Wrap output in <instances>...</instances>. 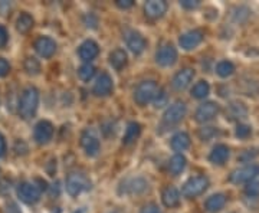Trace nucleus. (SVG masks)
<instances>
[{
    "label": "nucleus",
    "instance_id": "obj_1",
    "mask_svg": "<svg viewBox=\"0 0 259 213\" xmlns=\"http://www.w3.org/2000/svg\"><path fill=\"white\" fill-rule=\"evenodd\" d=\"M39 104V93L35 87H28L23 90L19 100V114L22 118L29 120L35 115Z\"/></svg>",
    "mask_w": 259,
    "mask_h": 213
},
{
    "label": "nucleus",
    "instance_id": "obj_2",
    "mask_svg": "<svg viewBox=\"0 0 259 213\" xmlns=\"http://www.w3.org/2000/svg\"><path fill=\"white\" fill-rule=\"evenodd\" d=\"M158 91H160V88L154 81H143L134 90V101L141 107L147 105L148 102H153L156 100Z\"/></svg>",
    "mask_w": 259,
    "mask_h": 213
},
{
    "label": "nucleus",
    "instance_id": "obj_3",
    "mask_svg": "<svg viewBox=\"0 0 259 213\" xmlns=\"http://www.w3.org/2000/svg\"><path fill=\"white\" fill-rule=\"evenodd\" d=\"M90 189H91V180L81 172L69 173L66 177V192L71 196L75 197Z\"/></svg>",
    "mask_w": 259,
    "mask_h": 213
},
{
    "label": "nucleus",
    "instance_id": "obj_4",
    "mask_svg": "<svg viewBox=\"0 0 259 213\" xmlns=\"http://www.w3.org/2000/svg\"><path fill=\"white\" fill-rule=\"evenodd\" d=\"M209 187V179L206 176H194L190 177L182 189V193L187 199H193L197 197L202 193H204Z\"/></svg>",
    "mask_w": 259,
    "mask_h": 213
},
{
    "label": "nucleus",
    "instance_id": "obj_5",
    "mask_svg": "<svg viewBox=\"0 0 259 213\" xmlns=\"http://www.w3.org/2000/svg\"><path fill=\"white\" fill-rule=\"evenodd\" d=\"M259 176V166L258 164H249V166H243L241 168H236L233 170L229 176L233 185H242V183H249L253 182V179Z\"/></svg>",
    "mask_w": 259,
    "mask_h": 213
},
{
    "label": "nucleus",
    "instance_id": "obj_6",
    "mask_svg": "<svg viewBox=\"0 0 259 213\" xmlns=\"http://www.w3.org/2000/svg\"><path fill=\"white\" fill-rule=\"evenodd\" d=\"M186 112H187V107L183 101H176L173 102L164 112L163 115V122L166 125H176L180 121L183 120L186 117Z\"/></svg>",
    "mask_w": 259,
    "mask_h": 213
},
{
    "label": "nucleus",
    "instance_id": "obj_7",
    "mask_svg": "<svg viewBox=\"0 0 259 213\" xmlns=\"http://www.w3.org/2000/svg\"><path fill=\"white\" fill-rule=\"evenodd\" d=\"M40 193L42 189L36 186L35 183L30 182H25L18 187V196L19 199L26 204H35L40 199Z\"/></svg>",
    "mask_w": 259,
    "mask_h": 213
},
{
    "label": "nucleus",
    "instance_id": "obj_8",
    "mask_svg": "<svg viewBox=\"0 0 259 213\" xmlns=\"http://www.w3.org/2000/svg\"><path fill=\"white\" fill-rule=\"evenodd\" d=\"M156 62L160 66H173L177 62V49L171 44H166L158 48L156 54Z\"/></svg>",
    "mask_w": 259,
    "mask_h": 213
},
{
    "label": "nucleus",
    "instance_id": "obj_9",
    "mask_svg": "<svg viewBox=\"0 0 259 213\" xmlns=\"http://www.w3.org/2000/svg\"><path fill=\"white\" fill-rule=\"evenodd\" d=\"M218 112H219V105L216 102H203L202 105H199V108L194 112V120L204 124V122L212 121L218 115Z\"/></svg>",
    "mask_w": 259,
    "mask_h": 213
},
{
    "label": "nucleus",
    "instance_id": "obj_10",
    "mask_svg": "<svg viewBox=\"0 0 259 213\" xmlns=\"http://www.w3.org/2000/svg\"><path fill=\"white\" fill-rule=\"evenodd\" d=\"M203 37V32L200 29H193V30H189V32L183 33L179 39V44L185 51H192L202 44Z\"/></svg>",
    "mask_w": 259,
    "mask_h": 213
},
{
    "label": "nucleus",
    "instance_id": "obj_11",
    "mask_svg": "<svg viewBox=\"0 0 259 213\" xmlns=\"http://www.w3.org/2000/svg\"><path fill=\"white\" fill-rule=\"evenodd\" d=\"M125 44H127L128 49L134 54V55L143 54L146 47H147L146 39L143 37L141 33L136 32V30H128V32L125 33Z\"/></svg>",
    "mask_w": 259,
    "mask_h": 213
},
{
    "label": "nucleus",
    "instance_id": "obj_12",
    "mask_svg": "<svg viewBox=\"0 0 259 213\" xmlns=\"http://www.w3.org/2000/svg\"><path fill=\"white\" fill-rule=\"evenodd\" d=\"M54 136V125L49 121H39L35 125L33 137L37 144H47L49 140H52Z\"/></svg>",
    "mask_w": 259,
    "mask_h": 213
},
{
    "label": "nucleus",
    "instance_id": "obj_13",
    "mask_svg": "<svg viewBox=\"0 0 259 213\" xmlns=\"http://www.w3.org/2000/svg\"><path fill=\"white\" fill-rule=\"evenodd\" d=\"M81 147L85 150V153L90 156V157H94V156H97L98 153H100V141L98 139L94 136L93 133L90 130L83 131L82 136H81Z\"/></svg>",
    "mask_w": 259,
    "mask_h": 213
},
{
    "label": "nucleus",
    "instance_id": "obj_14",
    "mask_svg": "<svg viewBox=\"0 0 259 213\" xmlns=\"http://www.w3.org/2000/svg\"><path fill=\"white\" fill-rule=\"evenodd\" d=\"M194 78V71L193 69H190V68H185V69H182V71H179L175 76H173V79H171V87L176 90V91H183L186 90L190 82L193 81Z\"/></svg>",
    "mask_w": 259,
    "mask_h": 213
},
{
    "label": "nucleus",
    "instance_id": "obj_15",
    "mask_svg": "<svg viewBox=\"0 0 259 213\" xmlns=\"http://www.w3.org/2000/svg\"><path fill=\"white\" fill-rule=\"evenodd\" d=\"M94 95L97 97H108L112 93V79L107 72H104L98 76L97 82L94 83Z\"/></svg>",
    "mask_w": 259,
    "mask_h": 213
},
{
    "label": "nucleus",
    "instance_id": "obj_16",
    "mask_svg": "<svg viewBox=\"0 0 259 213\" xmlns=\"http://www.w3.org/2000/svg\"><path fill=\"white\" fill-rule=\"evenodd\" d=\"M35 49H36L37 55L39 56H42V58H51V56L55 54L56 51L55 40L48 36L39 37L36 42H35Z\"/></svg>",
    "mask_w": 259,
    "mask_h": 213
},
{
    "label": "nucleus",
    "instance_id": "obj_17",
    "mask_svg": "<svg viewBox=\"0 0 259 213\" xmlns=\"http://www.w3.org/2000/svg\"><path fill=\"white\" fill-rule=\"evenodd\" d=\"M146 16L150 19H160L167 12V3L164 0H150L144 6Z\"/></svg>",
    "mask_w": 259,
    "mask_h": 213
},
{
    "label": "nucleus",
    "instance_id": "obj_18",
    "mask_svg": "<svg viewBox=\"0 0 259 213\" xmlns=\"http://www.w3.org/2000/svg\"><path fill=\"white\" fill-rule=\"evenodd\" d=\"M78 54L81 56V59L85 61V62H88L90 64V61H93L94 58H97V55L100 54V48L97 45V42H94L91 39H88V40H85L82 45L79 47L78 49Z\"/></svg>",
    "mask_w": 259,
    "mask_h": 213
},
{
    "label": "nucleus",
    "instance_id": "obj_19",
    "mask_svg": "<svg viewBox=\"0 0 259 213\" xmlns=\"http://www.w3.org/2000/svg\"><path fill=\"white\" fill-rule=\"evenodd\" d=\"M229 156H231L229 147L225 146V144H218V146H214L212 151H210L209 160H210V163H213V164L222 166V164H225V163L228 161Z\"/></svg>",
    "mask_w": 259,
    "mask_h": 213
},
{
    "label": "nucleus",
    "instance_id": "obj_20",
    "mask_svg": "<svg viewBox=\"0 0 259 213\" xmlns=\"http://www.w3.org/2000/svg\"><path fill=\"white\" fill-rule=\"evenodd\" d=\"M146 189H147V182L141 177L130 179L127 182H124V185H122V192L128 193V195H140Z\"/></svg>",
    "mask_w": 259,
    "mask_h": 213
},
{
    "label": "nucleus",
    "instance_id": "obj_21",
    "mask_svg": "<svg viewBox=\"0 0 259 213\" xmlns=\"http://www.w3.org/2000/svg\"><path fill=\"white\" fill-rule=\"evenodd\" d=\"M248 115V108L242 102L233 101L226 107V118L229 120H243Z\"/></svg>",
    "mask_w": 259,
    "mask_h": 213
},
{
    "label": "nucleus",
    "instance_id": "obj_22",
    "mask_svg": "<svg viewBox=\"0 0 259 213\" xmlns=\"http://www.w3.org/2000/svg\"><path fill=\"white\" fill-rule=\"evenodd\" d=\"M226 204V196L223 193H216L207 197V200L204 202V209L209 213H218L222 210Z\"/></svg>",
    "mask_w": 259,
    "mask_h": 213
},
{
    "label": "nucleus",
    "instance_id": "obj_23",
    "mask_svg": "<svg viewBox=\"0 0 259 213\" xmlns=\"http://www.w3.org/2000/svg\"><path fill=\"white\" fill-rule=\"evenodd\" d=\"M161 200L167 207H176L180 202V193L175 186H167L161 193Z\"/></svg>",
    "mask_w": 259,
    "mask_h": 213
},
{
    "label": "nucleus",
    "instance_id": "obj_24",
    "mask_svg": "<svg viewBox=\"0 0 259 213\" xmlns=\"http://www.w3.org/2000/svg\"><path fill=\"white\" fill-rule=\"evenodd\" d=\"M170 144H171V148L180 154L182 151L187 150L189 146H190V137H189V134H187V133H183V131H182V133H177V134L173 136V139H171V143H170Z\"/></svg>",
    "mask_w": 259,
    "mask_h": 213
},
{
    "label": "nucleus",
    "instance_id": "obj_25",
    "mask_svg": "<svg viewBox=\"0 0 259 213\" xmlns=\"http://www.w3.org/2000/svg\"><path fill=\"white\" fill-rule=\"evenodd\" d=\"M127 52L124 51V49H115V51H112L111 54H110V64L114 69H117V71H120L122 69L124 66L127 65Z\"/></svg>",
    "mask_w": 259,
    "mask_h": 213
},
{
    "label": "nucleus",
    "instance_id": "obj_26",
    "mask_svg": "<svg viewBox=\"0 0 259 213\" xmlns=\"http://www.w3.org/2000/svg\"><path fill=\"white\" fill-rule=\"evenodd\" d=\"M186 163H187V160L183 154H175L173 157L170 158V161H168V172L173 175V176H177V175H180L183 170H185Z\"/></svg>",
    "mask_w": 259,
    "mask_h": 213
},
{
    "label": "nucleus",
    "instance_id": "obj_27",
    "mask_svg": "<svg viewBox=\"0 0 259 213\" xmlns=\"http://www.w3.org/2000/svg\"><path fill=\"white\" fill-rule=\"evenodd\" d=\"M140 134H141V125H140L139 122H130L128 125H127V130H125V134H124V140H122V143L125 144V146H128L131 143H134L136 140L139 139Z\"/></svg>",
    "mask_w": 259,
    "mask_h": 213
},
{
    "label": "nucleus",
    "instance_id": "obj_28",
    "mask_svg": "<svg viewBox=\"0 0 259 213\" xmlns=\"http://www.w3.org/2000/svg\"><path fill=\"white\" fill-rule=\"evenodd\" d=\"M33 25H35V20L29 13H22L16 20V29L20 33H28L29 30L33 28Z\"/></svg>",
    "mask_w": 259,
    "mask_h": 213
},
{
    "label": "nucleus",
    "instance_id": "obj_29",
    "mask_svg": "<svg viewBox=\"0 0 259 213\" xmlns=\"http://www.w3.org/2000/svg\"><path fill=\"white\" fill-rule=\"evenodd\" d=\"M209 93H210V85L206 81H199L193 87V90H192V95H193L194 98H197V100L206 98L209 95Z\"/></svg>",
    "mask_w": 259,
    "mask_h": 213
},
{
    "label": "nucleus",
    "instance_id": "obj_30",
    "mask_svg": "<svg viewBox=\"0 0 259 213\" xmlns=\"http://www.w3.org/2000/svg\"><path fill=\"white\" fill-rule=\"evenodd\" d=\"M216 72L222 78H228V76H231L235 72V65L232 64L231 61H221L216 65Z\"/></svg>",
    "mask_w": 259,
    "mask_h": 213
},
{
    "label": "nucleus",
    "instance_id": "obj_31",
    "mask_svg": "<svg viewBox=\"0 0 259 213\" xmlns=\"http://www.w3.org/2000/svg\"><path fill=\"white\" fill-rule=\"evenodd\" d=\"M95 72H97L95 66L91 65V64H83V65L78 69V76L82 79L83 82H88V81L93 79Z\"/></svg>",
    "mask_w": 259,
    "mask_h": 213
},
{
    "label": "nucleus",
    "instance_id": "obj_32",
    "mask_svg": "<svg viewBox=\"0 0 259 213\" xmlns=\"http://www.w3.org/2000/svg\"><path fill=\"white\" fill-rule=\"evenodd\" d=\"M25 71L29 75H37L40 72V64L36 58H28L25 61Z\"/></svg>",
    "mask_w": 259,
    "mask_h": 213
},
{
    "label": "nucleus",
    "instance_id": "obj_33",
    "mask_svg": "<svg viewBox=\"0 0 259 213\" xmlns=\"http://www.w3.org/2000/svg\"><path fill=\"white\" fill-rule=\"evenodd\" d=\"M249 15L250 10L246 6H239V8H236V9L233 10V19L236 22H239V23H243L246 19L249 18Z\"/></svg>",
    "mask_w": 259,
    "mask_h": 213
},
{
    "label": "nucleus",
    "instance_id": "obj_34",
    "mask_svg": "<svg viewBox=\"0 0 259 213\" xmlns=\"http://www.w3.org/2000/svg\"><path fill=\"white\" fill-rule=\"evenodd\" d=\"M245 193L250 197H258L259 196V182H249L245 186Z\"/></svg>",
    "mask_w": 259,
    "mask_h": 213
},
{
    "label": "nucleus",
    "instance_id": "obj_35",
    "mask_svg": "<svg viewBox=\"0 0 259 213\" xmlns=\"http://www.w3.org/2000/svg\"><path fill=\"white\" fill-rule=\"evenodd\" d=\"M214 134H218V131L214 130V127H204V129L199 131V137L203 141H209Z\"/></svg>",
    "mask_w": 259,
    "mask_h": 213
},
{
    "label": "nucleus",
    "instance_id": "obj_36",
    "mask_svg": "<svg viewBox=\"0 0 259 213\" xmlns=\"http://www.w3.org/2000/svg\"><path fill=\"white\" fill-rule=\"evenodd\" d=\"M259 154L258 148H252V150H245L239 156V160L241 161H250L252 158H255Z\"/></svg>",
    "mask_w": 259,
    "mask_h": 213
},
{
    "label": "nucleus",
    "instance_id": "obj_37",
    "mask_svg": "<svg viewBox=\"0 0 259 213\" xmlns=\"http://www.w3.org/2000/svg\"><path fill=\"white\" fill-rule=\"evenodd\" d=\"M235 134H236V137H239V139H246L250 134V127L249 125H245V124H239V125L236 127Z\"/></svg>",
    "mask_w": 259,
    "mask_h": 213
},
{
    "label": "nucleus",
    "instance_id": "obj_38",
    "mask_svg": "<svg viewBox=\"0 0 259 213\" xmlns=\"http://www.w3.org/2000/svg\"><path fill=\"white\" fill-rule=\"evenodd\" d=\"M154 107H157V108H160V107H164L167 102V94L164 90H160L157 94V97H156V100H154Z\"/></svg>",
    "mask_w": 259,
    "mask_h": 213
},
{
    "label": "nucleus",
    "instance_id": "obj_39",
    "mask_svg": "<svg viewBox=\"0 0 259 213\" xmlns=\"http://www.w3.org/2000/svg\"><path fill=\"white\" fill-rule=\"evenodd\" d=\"M9 71H10L9 62H8L6 59H3V58H0V78H3V76H6V75L9 74Z\"/></svg>",
    "mask_w": 259,
    "mask_h": 213
},
{
    "label": "nucleus",
    "instance_id": "obj_40",
    "mask_svg": "<svg viewBox=\"0 0 259 213\" xmlns=\"http://www.w3.org/2000/svg\"><path fill=\"white\" fill-rule=\"evenodd\" d=\"M180 5H182L185 9L192 10V9H196V8L200 5V2H199V0H182V2H180Z\"/></svg>",
    "mask_w": 259,
    "mask_h": 213
},
{
    "label": "nucleus",
    "instance_id": "obj_41",
    "mask_svg": "<svg viewBox=\"0 0 259 213\" xmlns=\"http://www.w3.org/2000/svg\"><path fill=\"white\" fill-rule=\"evenodd\" d=\"M8 39H9V35H8V30L5 26H0V48L6 47L8 44Z\"/></svg>",
    "mask_w": 259,
    "mask_h": 213
},
{
    "label": "nucleus",
    "instance_id": "obj_42",
    "mask_svg": "<svg viewBox=\"0 0 259 213\" xmlns=\"http://www.w3.org/2000/svg\"><path fill=\"white\" fill-rule=\"evenodd\" d=\"M140 213H160V209H158L157 204L150 203V204H146V206L141 209V212Z\"/></svg>",
    "mask_w": 259,
    "mask_h": 213
},
{
    "label": "nucleus",
    "instance_id": "obj_43",
    "mask_svg": "<svg viewBox=\"0 0 259 213\" xmlns=\"http://www.w3.org/2000/svg\"><path fill=\"white\" fill-rule=\"evenodd\" d=\"M85 23H87V26L90 28H97V23H98V20H97V18L94 16L93 13H90V15H87L85 16Z\"/></svg>",
    "mask_w": 259,
    "mask_h": 213
},
{
    "label": "nucleus",
    "instance_id": "obj_44",
    "mask_svg": "<svg viewBox=\"0 0 259 213\" xmlns=\"http://www.w3.org/2000/svg\"><path fill=\"white\" fill-rule=\"evenodd\" d=\"M133 5H134L133 0H117V6L120 9H130V8H133Z\"/></svg>",
    "mask_w": 259,
    "mask_h": 213
},
{
    "label": "nucleus",
    "instance_id": "obj_45",
    "mask_svg": "<svg viewBox=\"0 0 259 213\" xmlns=\"http://www.w3.org/2000/svg\"><path fill=\"white\" fill-rule=\"evenodd\" d=\"M6 153V141H5V137L0 134V157H3Z\"/></svg>",
    "mask_w": 259,
    "mask_h": 213
},
{
    "label": "nucleus",
    "instance_id": "obj_46",
    "mask_svg": "<svg viewBox=\"0 0 259 213\" xmlns=\"http://www.w3.org/2000/svg\"><path fill=\"white\" fill-rule=\"evenodd\" d=\"M6 213H20V212H19V209L16 204H10V206H8V209H6Z\"/></svg>",
    "mask_w": 259,
    "mask_h": 213
},
{
    "label": "nucleus",
    "instance_id": "obj_47",
    "mask_svg": "<svg viewBox=\"0 0 259 213\" xmlns=\"http://www.w3.org/2000/svg\"><path fill=\"white\" fill-rule=\"evenodd\" d=\"M75 213H82V210H79V212H75Z\"/></svg>",
    "mask_w": 259,
    "mask_h": 213
}]
</instances>
